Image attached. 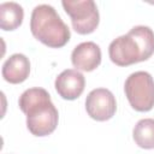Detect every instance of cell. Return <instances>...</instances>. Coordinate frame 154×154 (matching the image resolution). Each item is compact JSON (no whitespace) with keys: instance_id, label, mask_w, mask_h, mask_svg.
<instances>
[{"instance_id":"6da1fadb","label":"cell","mask_w":154,"mask_h":154,"mask_svg":"<svg viewBox=\"0 0 154 154\" xmlns=\"http://www.w3.org/2000/svg\"><path fill=\"white\" fill-rule=\"evenodd\" d=\"M18 105L26 116V128L34 136H48L57 129L59 113L46 89H26L19 96Z\"/></svg>"},{"instance_id":"7a4b0ae2","label":"cell","mask_w":154,"mask_h":154,"mask_svg":"<svg viewBox=\"0 0 154 154\" xmlns=\"http://www.w3.org/2000/svg\"><path fill=\"white\" fill-rule=\"evenodd\" d=\"M154 54V31L146 25H136L108 46V55L118 66H129L148 60Z\"/></svg>"},{"instance_id":"3957f363","label":"cell","mask_w":154,"mask_h":154,"mask_svg":"<svg viewBox=\"0 0 154 154\" xmlns=\"http://www.w3.org/2000/svg\"><path fill=\"white\" fill-rule=\"evenodd\" d=\"M30 30L35 38L51 48L64 47L71 37L69 26L63 22L55 8L47 4L34 7Z\"/></svg>"},{"instance_id":"277c9868","label":"cell","mask_w":154,"mask_h":154,"mask_svg":"<svg viewBox=\"0 0 154 154\" xmlns=\"http://www.w3.org/2000/svg\"><path fill=\"white\" fill-rule=\"evenodd\" d=\"M124 91L131 107L137 112H148L154 107V78L147 71L131 73L124 84Z\"/></svg>"},{"instance_id":"5b68a950","label":"cell","mask_w":154,"mask_h":154,"mask_svg":"<svg viewBox=\"0 0 154 154\" xmlns=\"http://www.w3.org/2000/svg\"><path fill=\"white\" fill-rule=\"evenodd\" d=\"M65 12L70 16L72 28L77 34H91L99 25L100 14L96 4L93 0H64L61 2Z\"/></svg>"},{"instance_id":"8992f818","label":"cell","mask_w":154,"mask_h":154,"mask_svg":"<svg viewBox=\"0 0 154 154\" xmlns=\"http://www.w3.org/2000/svg\"><path fill=\"white\" fill-rule=\"evenodd\" d=\"M85 111L90 118L97 122L111 119L117 111L116 97L106 88L93 89L85 99Z\"/></svg>"},{"instance_id":"52a82bcc","label":"cell","mask_w":154,"mask_h":154,"mask_svg":"<svg viewBox=\"0 0 154 154\" xmlns=\"http://www.w3.org/2000/svg\"><path fill=\"white\" fill-rule=\"evenodd\" d=\"M54 87L59 96L65 100H76L79 97L85 87V78L83 73L75 69H66L58 75Z\"/></svg>"},{"instance_id":"ba28073f","label":"cell","mask_w":154,"mask_h":154,"mask_svg":"<svg viewBox=\"0 0 154 154\" xmlns=\"http://www.w3.org/2000/svg\"><path fill=\"white\" fill-rule=\"evenodd\" d=\"M71 61L76 70L90 72L101 64V49L95 42H82L73 48Z\"/></svg>"},{"instance_id":"9c48e42d","label":"cell","mask_w":154,"mask_h":154,"mask_svg":"<svg viewBox=\"0 0 154 154\" xmlns=\"http://www.w3.org/2000/svg\"><path fill=\"white\" fill-rule=\"evenodd\" d=\"M30 73V61L26 55L22 53L12 54L4 63L1 75L4 79L11 84H19L24 82Z\"/></svg>"},{"instance_id":"30bf717a","label":"cell","mask_w":154,"mask_h":154,"mask_svg":"<svg viewBox=\"0 0 154 154\" xmlns=\"http://www.w3.org/2000/svg\"><path fill=\"white\" fill-rule=\"evenodd\" d=\"M23 7L13 1L0 5V26L4 31H11L19 28L23 23Z\"/></svg>"},{"instance_id":"8fae6325","label":"cell","mask_w":154,"mask_h":154,"mask_svg":"<svg viewBox=\"0 0 154 154\" xmlns=\"http://www.w3.org/2000/svg\"><path fill=\"white\" fill-rule=\"evenodd\" d=\"M135 143L143 149H154V119L144 118L136 123L132 130Z\"/></svg>"}]
</instances>
